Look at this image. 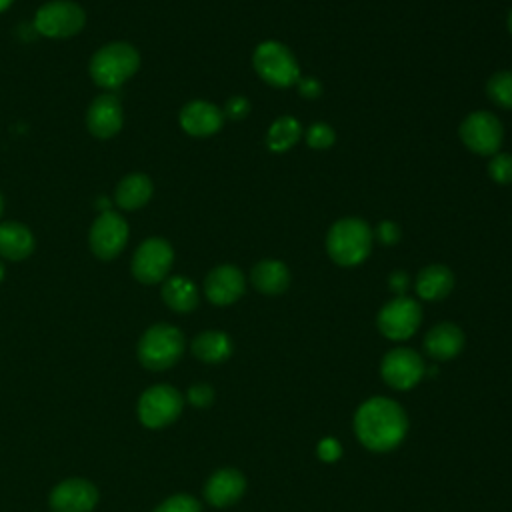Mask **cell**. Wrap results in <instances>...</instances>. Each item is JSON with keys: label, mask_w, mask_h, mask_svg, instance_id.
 I'll use <instances>...</instances> for the list:
<instances>
[{"label": "cell", "mask_w": 512, "mask_h": 512, "mask_svg": "<svg viewBox=\"0 0 512 512\" xmlns=\"http://www.w3.org/2000/svg\"><path fill=\"white\" fill-rule=\"evenodd\" d=\"M224 124V112L208 100H192L180 110V126L190 136H212Z\"/></svg>", "instance_id": "obj_16"}, {"label": "cell", "mask_w": 512, "mask_h": 512, "mask_svg": "<svg viewBox=\"0 0 512 512\" xmlns=\"http://www.w3.org/2000/svg\"><path fill=\"white\" fill-rule=\"evenodd\" d=\"M188 402L196 408H206L214 402V388L206 382H198V384H192L188 388V394H186Z\"/></svg>", "instance_id": "obj_30"}, {"label": "cell", "mask_w": 512, "mask_h": 512, "mask_svg": "<svg viewBox=\"0 0 512 512\" xmlns=\"http://www.w3.org/2000/svg\"><path fill=\"white\" fill-rule=\"evenodd\" d=\"M454 288V274L444 264H428L416 276V292L422 300L434 302L446 298Z\"/></svg>", "instance_id": "obj_20"}, {"label": "cell", "mask_w": 512, "mask_h": 512, "mask_svg": "<svg viewBox=\"0 0 512 512\" xmlns=\"http://www.w3.org/2000/svg\"><path fill=\"white\" fill-rule=\"evenodd\" d=\"M460 140L464 146L480 156H492L500 152L504 140L502 122L486 110H478L468 114L460 124Z\"/></svg>", "instance_id": "obj_7"}, {"label": "cell", "mask_w": 512, "mask_h": 512, "mask_svg": "<svg viewBox=\"0 0 512 512\" xmlns=\"http://www.w3.org/2000/svg\"><path fill=\"white\" fill-rule=\"evenodd\" d=\"M140 54L126 42H112L94 52L90 60V76L102 88H118L136 74Z\"/></svg>", "instance_id": "obj_3"}, {"label": "cell", "mask_w": 512, "mask_h": 512, "mask_svg": "<svg viewBox=\"0 0 512 512\" xmlns=\"http://www.w3.org/2000/svg\"><path fill=\"white\" fill-rule=\"evenodd\" d=\"M252 286L266 296L282 294L290 284V272L282 260H260L250 272Z\"/></svg>", "instance_id": "obj_19"}, {"label": "cell", "mask_w": 512, "mask_h": 512, "mask_svg": "<svg viewBox=\"0 0 512 512\" xmlns=\"http://www.w3.org/2000/svg\"><path fill=\"white\" fill-rule=\"evenodd\" d=\"M222 112L230 120H242L250 112V102L244 96H232L226 100Z\"/></svg>", "instance_id": "obj_32"}, {"label": "cell", "mask_w": 512, "mask_h": 512, "mask_svg": "<svg viewBox=\"0 0 512 512\" xmlns=\"http://www.w3.org/2000/svg\"><path fill=\"white\" fill-rule=\"evenodd\" d=\"M84 10L70 0H52L38 8L34 28L48 38H68L84 28Z\"/></svg>", "instance_id": "obj_6"}, {"label": "cell", "mask_w": 512, "mask_h": 512, "mask_svg": "<svg viewBox=\"0 0 512 512\" xmlns=\"http://www.w3.org/2000/svg\"><path fill=\"white\" fill-rule=\"evenodd\" d=\"M354 432L370 452H390L406 438L408 416L398 402L386 396H372L358 406Z\"/></svg>", "instance_id": "obj_1"}, {"label": "cell", "mask_w": 512, "mask_h": 512, "mask_svg": "<svg viewBox=\"0 0 512 512\" xmlns=\"http://www.w3.org/2000/svg\"><path fill=\"white\" fill-rule=\"evenodd\" d=\"M420 322L422 308L414 298L408 296L392 298L380 308L376 316V326L388 340H406L414 336V332L420 328Z\"/></svg>", "instance_id": "obj_9"}, {"label": "cell", "mask_w": 512, "mask_h": 512, "mask_svg": "<svg viewBox=\"0 0 512 512\" xmlns=\"http://www.w3.org/2000/svg\"><path fill=\"white\" fill-rule=\"evenodd\" d=\"M376 238L382 242V244H386V246H392V244H396L398 240H400V228H398V224L396 222H392V220H382L378 226H376Z\"/></svg>", "instance_id": "obj_33"}, {"label": "cell", "mask_w": 512, "mask_h": 512, "mask_svg": "<svg viewBox=\"0 0 512 512\" xmlns=\"http://www.w3.org/2000/svg\"><path fill=\"white\" fill-rule=\"evenodd\" d=\"M128 240V224L116 212L100 214L90 228V250L102 258L110 260L122 252Z\"/></svg>", "instance_id": "obj_12"}, {"label": "cell", "mask_w": 512, "mask_h": 512, "mask_svg": "<svg viewBox=\"0 0 512 512\" xmlns=\"http://www.w3.org/2000/svg\"><path fill=\"white\" fill-rule=\"evenodd\" d=\"M304 138H306V144H308L310 148L324 150V148H330V146L334 144L336 134H334L332 126H328L326 122H316V124H312V126L306 130Z\"/></svg>", "instance_id": "obj_28"}, {"label": "cell", "mask_w": 512, "mask_h": 512, "mask_svg": "<svg viewBox=\"0 0 512 512\" xmlns=\"http://www.w3.org/2000/svg\"><path fill=\"white\" fill-rule=\"evenodd\" d=\"M10 2H12V0H0V12H2V10H6V8L10 6Z\"/></svg>", "instance_id": "obj_36"}, {"label": "cell", "mask_w": 512, "mask_h": 512, "mask_svg": "<svg viewBox=\"0 0 512 512\" xmlns=\"http://www.w3.org/2000/svg\"><path fill=\"white\" fill-rule=\"evenodd\" d=\"M508 30L512 34V8H510V14H508Z\"/></svg>", "instance_id": "obj_37"}, {"label": "cell", "mask_w": 512, "mask_h": 512, "mask_svg": "<svg viewBox=\"0 0 512 512\" xmlns=\"http://www.w3.org/2000/svg\"><path fill=\"white\" fill-rule=\"evenodd\" d=\"M174 260V250L164 238L144 240L132 258V274L142 284H158L166 278Z\"/></svg>", "instance_id": "obj_11"}, {"label": "cell", "mask_w": 512, "mask_h": 512, "mask_svg": "<svg viewBox=\"0 0 512 512\" xmlns=\"http://www.w3.org/2000/svg\"><path fill=\"white\" fill-rule=\"evenodd\" d=\"M232 350L234 344L230 336L222 330H206L192 340V354L206 364L224 362L226 358L232 356Z\"/></svg>", "instance_id": "obj_22"}, {"label": "cell", "mask_w": 512, "mask_h": 512, "mask_svg": "<svg viewBox=\"0 0 512 512\" xmlns=\"http://www.w3.org/2000/svg\"><path fill=\"white\" fill-rule=\"evenodd\" d=\"M162 300L174 312H190L198 306V290L186 276H170L162 284Z\"/></svg>", "instance_id": "obj_23"}, {"label": "cell", "mask_w": 512, "mask_h": 512, "mask_svg": "<svg viewBox=\"0 0 512 512\" xmlns=\"http://www.w3.org/2000/svg\"><path fill=\"white\" fill-rule=\"evenodd\" d=\"M302 136V126L294 116L276 118L266 134V144L272 152H286L292 148Z\"/></svg>", "instance_id": "obj_25"}, {"label": "cell", "mask_w": 512, "mask_h": 512, "mask_svg": "<svg viewBox=\"0 0 512 512\" xmlns=\"http://www.w3.org/2000/svg\"><path fill=\"white\" fill-rule=\"evenodd\" d=\"M246 290V278L240 268L232 264H220L204 278V294L216 306L234 304Z\"/></svg>", "instance_id": "obj_13"}, {"label": "cell", "mask_w": 512, "mask_h": 512, "mask_svg": "<svg viewBox=\"0 0 512 512\" xmlns=\"http://www.w3.org/2000/svg\"><path fill=\"white\" fill-rule=\"evenodd\" d=\"M488 174L498 184H510L512 182V154L496 152L492 154L488 162Z\"/></svg>", "instance_id": "obj_27"}, {"label": "cell", "mask_w": 512, "mask_h": 512, "mask_svg": "<svg viewBox=\"0 0 512 512\" xmlns=\"http://www.w3.org/2000/svg\"><path fill=\"white\" fill-rule=\"evenodd\" d=\"M184 406L182 394L168 384H156L138 400V418L146 428H164L172 424Z\"/></svg>", "instance_id": "obj_8"}, {"label": "cell", "mask_w": 512, "mask_h": 512, "mask_svg": "<svg viewBox=\"0 0 512 512\" xmlns=\"http://www.w3.org/2000/svg\"><path fill=\"white\" fill-rule=\"evenodd\" d=\"M152 196V182L144 174H128L116 186V204L124 210L142 208Z\"/></svg>", "instance_id": "obj_24"}, {"label": "cell", "mask_w": 512, "mask_h": 512, "mask_svg": "<svg viewBox=\"0 0 512 512\" xmlns=\"http://www.w3.org/2000/svg\"><path fill=\"white\" fill-rule=\"evenodd\" d=\"M34 252V236L20 222L0 224V256L6 260H24Z\"/></svg>", "instance_id": "obj_21"}, {"label": "cell", "mask_w": 512, "mask_h": 512, "mask_svg": "<svg viewBox=\"0 0 512 512\" xmlns=\"http://www.w3.org/2000/svg\"><path fill=\"white\" fill-rule=\"evenodd\" d=\"M98 502V490L84 478H68L50 492L54 512H90Z\"/></svg>", "instance_id": "obj_14"}, {"label": "cell", "mask_w": 512, "mask_h": 512, "mask_svg": "<svg viewBox=\"0 0 512 512\" xmlns=\"http://www.w3.org/2000/svg\"><path fill=\"white\" fill-rule=\"evenodd\" d=\"M424 374V360L412 348H392L380 362V376L394 390L414 388L424 378Z\"/></svg>", "instance_id": "obj_10"}, {"label": "cell", "mask_w": 512, "mask_h": 512, "mask_svg": "<svg viewBox=\"0 0 512 512\" xmlns=\"http://www.w3.org/2000/svg\"><path fill=\"white\" fill-rule=\"evenodd\" d=\"M246 492V478L236 468L216 470L204 486V498L216 508H226L236 504Z\"/></svg>", "instance_id": "obj_17"}, {"label": "cell", "mask_w": 512, "mask_h": 512, "mask_svg": "<svg viewBox=\"0 0 512 512\" xmlns=\"http://www.w3.org/2000/svg\"><path fill=\"white\" fill-rule=\"evenodd\" d=\"M316 452H318V458L322 460V462H328V464H332V462H336L340 456H342V446H340V442L336 440V438H322L320 442H318V446H316Z\"/></svg>", "instance_id": "obj_31"}, {"label": "cell", "mask_w": 512, "mask_h": 512, "mask_svg": "<svg viewBox=\"0 0 512 512\" xmlns=\"http://www.w3.org/2000/svg\"><path fill=\"white\" fill-rule=\"evenodd\" d=\"M488 98L506 110H512V70H498L486 82Z\"/></svg>", "instance_id": "obj_26"}, {"label": "cell", "mask_w": 512, "mask_h": 512, "mask_svg": "<svg viewBox=\"0 0 512 512\" xmlns=\"http://www.w3.org/2000/svg\"><path fill=\"white\" fill-rule=\"evenodd\" d=\"M464 348V332L452 322L432 326L424 336V350L434 360H452Z\"/></svg>", "instance_id": "obj_18"}, {"label": "cell", "mask_w": 512, "mask_h": 512, "mask_svg": "<svg viewBox=\"0 0 512 512\" xmlns=\"http://www.w3.org/2000/svg\"><path fill=\"white\" fill-rule=\"evenodd\" d=\"M2 278H4V266H2V262H0V282H2Z\"/></svg>", "instance_id": "obj_38"}, {"label": "cell", "mask_w": 512, "mask_h": 512, "mask_svg": "<svg viewBox=\"0 0 512 512\" xmlns=\"http://www.w3.org/2000/svg\"><path fill=\"white\" fill-rule=\"evenodd\" d=\"M408 274H404V272H394V274H390V278H388V284H390V290H394L398 296H404V292H406V288H408Z\"/></svg>", "instance_id": "obj_35"}, {"label": "cell", "mask_w": 512, "mask_h": 512, "mask_svg": "<svg viewBox=\"0 0 512 512\" xmlns=\"http://www.w3.org/2000/svg\"><path fill=\"white\" fill-rule=\"evenodd\" d=\"M154 512H202V506L190 494H174L166 498Z\"/></svg>", "instance_id": "obj_29"}, {"label": "cell", "mask_w": 512, "mask_h": 512, "mask_svg": "<svg viewBox=\"0 0 512 512\" xmlns=\"http://www.w3.org/2000/svg\"><path fill=\"white\" fill-rule=\"evenodd\" d=\"M298 92L304 98H318L322 94V84L316 78H298Z\"/></svg>", "instance_id": "obj_34"}, {"label": "cell", "mask_w": 512, "mask_h": 512, "mask_svg": "<svg viewBox=\"0 0 512 512\" xmlns=\"http://www.w3.org/2000/svg\"><path fill=\"white\" fill-rule=\"evenodd\" d=\"M374 232L360 218H340L336 220L326 234V252L328 256L344 268L362 264L372 250Z\"/></svg>", "instance_id": "obj_2"}, {"label": "cell", "mask_w": 512, "mask_h": 512, "mask_svg": "<svg viewBox=\"0 0 512 512\" xmlns=\"http://www.w3.org/2000/svg\"><path fill=\"white\" fill-rule=\"evenodd\" d=\"M252 64L258 76L276 88H288L300 78V66L294 54L276 40L258 44L252 54Z\"/></svg>", "instance_id": "obj_5"}, {"label": "cell", "mask_w": 512, "mask_h": 512, "mask_svg": "<svg viewBox=\"0 0 512 512\" xmlns=\"http://www.w3.org/2000/svg\"><path fill=\"white\" fill-rule=\"evenodd\" d=\"M184 334L172 324L150 326L138 342V360L148 370L174 366L184 352Z\"/></svg>", "instance_id": "obj_4"}, {"label": "cell", "mask_w": 512, "mask_h": 512, "mask_svg": "<svg viewBox=\"0 0 512 512\" xmlns=\"http://www.w3.org/2000/svg\"><path fill=\"white\" fill-rule=\"evenodd\" d=\"M2 208H4V200H2V194H0V214H2Z\"/></svg>", "instance_id": "obj_39"}, {"label": "cell", "mask_w": 512, "mask_h": 512, "mask_svg": "<svg viewBox=\"0 0 512 512\" xmlns=\"http://www.w3.org/2000/svg\"><path fill=\"white\" fill-rule=\"evenodd\" d=\"M124 122L122 106L118 96L114 94H102L92 100L88 114H86V124L92 136L96 138H112L120 132Z\"/></svg>", "instance_id": "obj_15"}]
</instances>
